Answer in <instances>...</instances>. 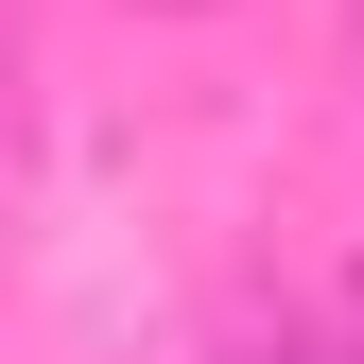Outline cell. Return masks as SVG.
Instances as JSON below:
<instances>
[{
	"instance_id": "6da1fadb",
	"label": "cell",
	"mask_w": 364,
	"mask_h": 364,
	"mask_svg": "<svg viewBox=\"0 0 364 364\" xmlns=\"http://www.w3.org/2000/svg\"><path fill=\"white\" fill-rule=\"evenodd\" d=\"M260 364H364V278H330V295H312L295 330L260 347Z\"/></svg>"
}]
</instances>
